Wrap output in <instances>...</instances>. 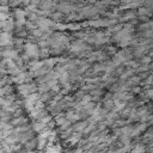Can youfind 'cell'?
<instances>
[{
  "mask_svg": "<svg viewBox=\"0 0 153 153\" xmlns=\"http://www.w3.org/2000/svg\"><path fill=\"white\" fill-rule=\"evenodd\" d=\"M141 152H143V147L142 146H138L135 148V151H133V153H141Z\"/></svg>",
  "mask_w": 153,
  "mask_h": 153,
  "instance_id": "1",
  "label": "cell"
},
{
  "mask_svg": "<svg viewBox=\"0 0 153 153\" xmlns=\"http://www.w3.org/2000/svg\"><path fill=\"white\" fill-rule=\"evenodd\" d=\"M6 18H7V15H4V13H0V20H6Z\"/></svg>",
  "mask_w": 153,
  "mask_h": 153,
  "instance_id": "2",
  "label": "cell"
}]
</instances>
